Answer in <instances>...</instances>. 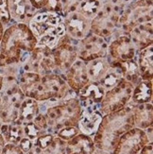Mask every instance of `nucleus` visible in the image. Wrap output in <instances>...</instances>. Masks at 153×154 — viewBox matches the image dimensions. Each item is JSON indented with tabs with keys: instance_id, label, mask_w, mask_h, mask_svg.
Wrapping results in <instances>:
<instances>
[{
	"instance_id": "1",
	"label": "nucleus",
	"mask_w": 153,
	"mask_h": 154,
	"mask_svg": "<svg viewBox=\"0 0 153 154\" xmlns=\"http://www.w3.org/2000/svg\"><path fill=\"white\" fill-rule=\"evenodd\" d=\"M36 46L29 25L13 23L5 29L0 42V64H22Z\"/></svg>"
},
{
	"instance_id": "2",
	"label": "nucleus",
	"mask_w": 153,
	"mask_h": 154,
	"mask_svg": "<svg viewBox=\"0 0 153 154\" xmlns=\"http://www.w3.org/2000/svg\"><path fill=\"white\" fill-rule=\"evenodd\" d=\"M133 106L134 103L130 101L124 108L103 116L96 132L92 137L96 149L112 152L119 138L134 128Z\"/></svg>"
},
{
	"instance_id": "3",
	"label": "nucleus",
	"mask_w": 153,
	"mask_h": 154,
	"mask_svg": "<svg viewBox=\"0 0 153 154\" xmlns=\"http://www.w3.org/2000/svg\"><path fill=\"white\" fill-rule=\"evenodd\" d=\"M47 108L43 112L48 125V132L55 133L64 127H77L83 108L75 92L58 101H46Z\"/></svg>"
},
{
	"instance_id": "4",
	"label": "nucleus",
	"mask_w": 153,
	"mask_h": 154,
	"mask_svg": "<svg viewBox=\"0 0 153 154\" xmlns=\"http://www.w3.org/2000/svg\"><path fill=\"white\" fill-rule=\"evenodd\" d=\"M28 25L36 39L37 46L53 49L66 34L63 16L58 13L45 11L37 12Z\"/></svg>"
},
{
	"instance_id": "5",
	"label": "nucleus",
	"mask_w": 153,
	"mask_h": 154,
	"mask_svg": "<svg viewBox=\"0 0 153 154\" xmlns=\"http://www.w3.org/2000/svg\"><path fill=\"white\" fill-rule=\"evenodd\" d=\"M71 92L72 90L61 75L51 73L42 76L41 79L26 94V97L35 99L39 103L58 101L67 97Z\"/></svg>"
},
{
	"instance_id": "6",
	"label": "nucleus",
	"mask_w": 153,
	"mask_h": 154,
	"mask_svg": "<svg viewBox=\"0 0 153 154\" xmlns=\"http://www.w3.org/2000/svg\"><path fill=\"white\" fill-rule=\"evenodd\" d=\"M147 22H152V0H137L125 8L118 26H121L124 34L129 35L135 26Z\"/></svg>"
},
{
	"instance_id": "7",
	"label": "nucleus",
	"mask_w": 153,
	"mask_h": 154,
	"mask_svg": "<svg viewBox=\"0 0 153 154\" xmlns=\"http://www.w3.org/2000/svg\"><path fill=\"white\" fill-rule=\"evenodd\" d=\"M124 10L118 9L105 0L101 10L92 20L90 32L101 38L111 37L115 32Z\"/></svg>"
},
{
	"instance_id": "8",
	"label": "nucleus",
	"mask_w": 153,
	"mask_h": 154,
	"mask_svg": "<svg viewBox=\"0 0 153 154\" xmlns=\"http://www.w3.org/2000/svg\"><path fill=\"white\" fill-rule=\"evenodd\" d=\"M133 87L131 83L122 79L117 85L105 92L98 105V111L102 116H105L124 108L130 101Z\"/></svg>"
},
{
	"instance_id": "9",
	"label": "nucleus",
	"mask_w": 153,
	"mask_h": 154,
	"mask_svg": "<svg viewBox=\"0 0 153 154\" xmlns=\"http://www.w3.org/2000/svg\"><path fill=\"white\" fill-rule=\"evenodd\" d=\"M22 70L24 72H34L41 76L54 73L56 65L52 49L36 46L22 63Z\"/></svg>"
},
{
	"instance_id": "10",
	"label": "nucleus",
	"mask_w": 153,
	"mask_h": 154,
	"mask_svg": "<svg viewBox=\"0 0 153 154\" xmlns=\"http://www.w3.org/2000/svg\"><path fill=\"white\" fill-rule=\"evenodd\" d=\"M78 59L87 63L98 58H105L108 55V44L104 38L89 33L85 38L78 41Z\"/></svg>"
},
{
	"instance_id": "11",
	"label": "nucleus",
	"mask_w": 153,
	"mask_h": 154,
	"mask_svg": "<svg viewBox=\"0 0 153 154\" xmlns=\"http://www.w3.org/2000/svg\"><path fill=\"white\" fill-rule=\"evenodd\" d=\"M148 143L151 142L144 130L132 128L119 138L112 154H138Z\"/></svg>"
},
{
	"instance_id": "12",
	"label": "nucleus",
	"mask_w": 153,
	"mask_h": 154,
	"mask_svg": "<svg viewBox=\"0 0 153 154\" xmlns=\"http://www.w3.org/2000/svg\"><path fill=\"white\" fill-rule=\"evenodd\" d=\"M52 51L56 70L58 69L63 74L78 60L77 46L74 45V40L66 34L60 40Z\"/></svg>"
},
{
	"instance_id": "13",
	"label": "nucleus",
	"mask_w": 153,
	"mask_h": 154,
	"mask_svg": "<svg viewBox=\"0 0 153 154\" xmlns=\"http://www.w3.org/2000/svg\"><path fill=\"white\" fill-rule=\"evenodd\" d=\"M66 35L74 41H79L90 33L92 20L78 11H72L63 16Z\"/></svg>"
},
{
	"instance_id": "14",
	"label": "nucleus",
	"mask_w": 153,
	"mask_h": 154,
	"mask_svg": "<svg viewBox=\"0 0 153 154\" xmlns=\"http://www.w3.org/2000/svg\"><path fill=\"white\" fill-rule=\"evenodd\" d=\"M136 48L128 34H120L108 45V54L112 61L123 63L135 58Z\"/></svg>"
},
{
	"instance_id": "15",
	"label": "nucleus",
	"mask_w": 153,
	"mask_h": 154,
	"mask_svg": "<svg viewBox=\"0 0 153 154\" xmlns=\"http://www.w3.org/2000/svg\"><path fill=\"white\" fill-rule=\"evenodd\" d=\"M61 76L67 83L69 88L77 94V96L78 93L90 82L86 69V63L78 59Z\"/></svg>"
},
{
	"instance_id": "16",
	"label": "nucleus",
	"mask_w": 153,
	"mask_h": 154,
	"mask_svg": "<svg viewBox=\"0 0 153 154\" xmlns=\"http://www.w3.org/2000/svg\"><path fill=\"white\" fill-rule=\"evenodd\" d=\"M98 105L83 108L81 116L78 122V129L81 133L93 137L101 123L103 116L98 111Z\"/></svg>"
},
{
	"instance_id": "17",
	"label": "nucleus",
	"mask_w": 153,
	"mask_h": 154,
	"mask_svg": "<svg viewBox=\"0 0 153 154\" xmlns=\"http://www.w3.org/2000/svg\"><path fill=\"white\" fill-rule=\"evenodd\" d=\"M8 7L13 23L29 24L30 19L37 13V10L29 0H8Z\"/></svg>"
},
{
	"instance_id": "18",
	"label": "nucleus",
	"mask_w": 153,
	"mask_h": 154,
	"mask_svg": "<svg viewBox=\"0 0 153 154\" xmlns=\"http://www.w3.org/2000/svg\"><path fill=\"white\" fill-rule=\"evenodd\" d=\"M105 90L98 82H89L78 93V98L82 108L99 105L104 97Z\"/></svg>"
},
{
	"instance_id": "19",
	"label": "nucleus",
	"mask_w": 153,
	"mask_h": 154,
	"mask_svg": "<svg viewBox=\"0 0 153 154\" xmlns=\"http://www.w3.org/2000/svg\"><path fill=\"white\" fill-rule=\"evenodd\" d=\"M95 150L93 138L81 132L66 142V154H94Z\"/></svg>"
},
{
	"instance_id": "20",
	"label": "nucleus",
	"mask_w": 153,
	"mask_h": 154,
	"mask_svg": "<svg viewBox=\"0 0 153 154\" xmlns=\"http://www.w3.org/2000/svg\"><path fill=\"white\" fill-rule=\"evenodd\" d=\"M134 128L147 130L153 127V104L152 102L135 104L132 110Z\"/></svg>"
},
{
	"instance_id": "21",
	"label": "nucleus",
	"mask_w": 153,
	"mask_h": 154,
	"mask_svg": "<svg viewBox=\"0 0 153 154\" xmlns=\"http://www.w3.org/2000/svg\"><path fill=\"white\" fill-rule=\"evenodd\" d=\"M129 36L136 49L142 50L152 45V22L141 24L132 29Z\"/></svg>"
},
{
	"instance_id": "22",
	"label": "nucleus",
	"mask_w": 153,
	"mask_h": 154,
	"mask_svg": "<svg viewBox=\"0 0 153 154\" xmlns=\"http://www.w3.org/2000/svg\"><path fill=\"white\" fill-rule=\"evenodd\" d=\"M23 127L25 137L31 140L33 143L40 136L48 132V125L43 112H40L32 121L24 124Z\"/></svg>"
},
{
	"instance_id": "23",
	"label": "nucleus",
	"mask_w": 153,
	"mask_h": 154,
	"mask_svg": "<svg viewBox=\"0 0 153 154\" xmlns=\"http://www.w3.org/2000/svg\"><path fill=\"white\" fill-rule=\"evenodd\" d=\"M138 68L141 79L153 80V46L152 45L140 50L138 57Z\"/></svg>"
},
{
	"instance_id": "24",
	"label": "nucleus",
	"mask_w": 153,
	"mask_h": 154,
	"mask_svg": "<svg viewBox=\"0 0 153 154\" xmlns=\"http://www.w3.org/2000/svg\"><path fill=\"white\" fill-rule=\"evenodd\" d=\"M40 112H41L40 103L33 98L25 97L21 105H20L18 119L16 121L24 125L32 121Z\"/></svg>"
},
{
	"instance_id": "25",
	"label": "nucleus",
	"mask_w": 153,
	"mask_h": 154,
	"mask_svg": "<svg viewBox=\"0 0 153 154\" xmlns=\"http://www.w3.org/2000/svg\"><path fill=\"white\" fill-rule=\"evenodd\" d=\"M85 63L89 80L95 82H98L105 76L111 65L110 61H108V59L106 57L93 60V61L87 62Z\"/></svg>"
},
{
	"instance_id": "26",
	"label": "nucleus",
	"mask_w": 153,
	"mask_h": 154,
	"mask_svg": "<svg viewBox=\"0 0 153 154\" xmlns=\"http://www.w3.org/2000/svg\"><path fill=\"white\" fill-rule=\"evenodd\" d=\"M152 80L141 79L133 87L130 101L135 104H143L152 102L153 85Z\"/></svg>"
},
{
	"instance_id": "27",
	"label": "nucleus",
	"mask_w": 153,
	"mask_h": 154,
	"mask_svg": "<svg viewBox=\"0 0 153 154\" xmlns=\"http://www.w3.org/2000/svg\"><path fill=\"white\" fill-rule=\"evenodd\" d=\"M0 133L2 134L6 144L18 145L25 136L23 124L17 121L2 124L0 128Z\"/></svg>"
},
{
	"instance_id": "28",
	"label": "nucleus",
	"mask_w": 153,
	"mask_h": 154,
	"mask_svg": "<svg viewBox=\"0 0 153 154\" xmlns=\"http://www.w3.org/2000/svg\"><path fill=\"white\" fill-rule=\"evenodd\" d=\"M110 63L111 65L109 70L105 74V76L98 82V83L102 86L105 92L117 85V83H119V82L123 79L122 70L120 67V64H119V62L112 61Z\"/></svg>"
},
{
	"instance_id": "29",
	"label": "nucleus",
	"mask_w": 153,
	"mask_h": 154,
	"mask_svg": "<svg viewBox=\"0 0 153 154\" xmlns=\"http://www.w3.org/2000/svg\"><path fill=\"white\" fill-rule=\"evenodd\" d=\"M120 67L122 70L123 79L127 80L128 82L131 83L132 85H136L141 80L140 72H139L138 64L136 62H134V59L131 61L119 63Z\"/></svg>"
},
{
	"instance_id": "30",
	"label": "nucleus",
	"mask_w": 153,
	"mask_h": 154,
	"mask_svg": "<svg viewBox=\"0 0 153 154\" xmlns=\"http://www.w3.org/2000/svg\"><path fill=\"white\" fill-rule=\"evenodd\" d=\"M103 3V0H82L77 11L81 12L88 19L93 20L101 10Z\"/></svg>"
},
{
	"instance_id": "31",
	"label": "nucleus",
	"mask_w": 153,
	"mask_h": 154,
	"mask_svg": "<svg viewBox=\"0 0 153 154\" xmlns=\"http://www.w3.org/2000/svg\"><path fill=\"white\" fill-rule=\"evenodd\" d=\"M20 105L2 102L0 109V121L4 123H12L18 119Z\"/></svg>"
},
{
	"instance_id": "32",
	"label": "nucleus",
	"mask_w": 153,
	"mask_h": 154,
	"mask_svg": "<svg viewBox=\"0 0 153 154\" xmlns=\"http://www.w3.org/2000/svg\"><path fill=\"white\" fill-rule=\"evenodd\" d=\"M44 154H66V142L54 134L50 144L44 149Z\"/></svg>"
},
{
	"instance_id": "33",
	"label": "nucleus",
	"mask_w": 153,
	"mask_h": 154,
	"mask_svg": "<svg viewBox=\"0 0 153 154\" xmlns=\"http://www.w3.org/2000/svg\"><path fill=\"white\" fill-rule=\"evenodd\" d=\"M78 133H79V131L78 129V127L71 126V127H64V128L59 130L55 133V135H57L59 138H61L62 140H63V141L67 142L74 136L78 134Z\"/></svg>"
},
{
	"instance_id": "34",
	"label": "nucleus",
	"mask_w": 153,
	"mask_h": 154,
	"mask_svg": "<svg viewBox=\"0 0 153 154\" xmlns=\"http://www.w3.org/2000/svg\"><path fill=\"white\" fill-rule=\"evenodd\" d=\"M0 21L4 26H8L11 22L8 7V0H0Z\"/></svg>"
},
{
	"instance_id": "35",
	"label": "nucleus",
	"mask_w": 153,
	"mask_h": 154,
	"mask_svg": "<svg viewBox=\"0 0 153 154\" xmlns=\"http://www.w3.org/2000/svg\"><path fill=\"white\" fill-rule=\"evenodd\" d=\"M82 0H61L63 16L72 11H77Z\"/></svg>"
},
{
	"instance_id": "36",
	"label": "nucleus",
	"mask_w": 153,
	"mask_h": 154,
	"mask_svg": "<svg viewBox=\"0 0 153 154\" xmlns=\"http://www.w3.org/2000/svg\"><path fill=\"white\" fill-rule=\"evenodd\" d=\"M44 11H50V12H54L58 13V14H63V7L61 0H47L46 5L44 7Z\"/></svg>"
},
{
	"instance_id": "37",
	"label": "nucleus",
	"mask_w": 153,
	"mask_h": 154,
	"mask_svg": "<svg viewBox=\"0 0 153 154\" xmlns=\"http://www.w3.org/2000/svg\"><path fill=\"white\" fill-rule=\"evenodd\" d=\"M53 136H54V134H52V133H50V132H46V133H44V134H43L42 136H40L34 142V144L37 145L38 146H40V148L44 150L52 141Z\"/></svg>"
},
{
	"instance_id": "38",
	"label": "nucleus",
	"mask_w": 153,
	"mask_h": 154,
	"mask_svg": "<svg viewBox=\"0 0 153 154\" xmlns=\"http://www.w3.org/2000/svg\"><path fill=\"white\" fill-rule=\"evenodd\" d=\"M0 154H25L18 145L6 144Z\"/></svg>"
},
{
	"instance_id": "39",
	"label": "nucleus",
	"mask_w": 153,
	"mask_h": 154,
	"mask_svg": "<svg viewBox=\"0 0 153 154\" xmlns=\"http://www.w3.org/2000/svg\"><path fill=\"white\" fill-rule=\"evenodd\" d=\"M19 146V148L22 149V151L24 153L26 152H28L31 148H32V146H33V142L31 141V140H29V138H26V137H23L21 141L19 142L18 144Z\"/></svg>"
},
{
	"instance_id": "40",
	"label": "nucleus",
	"mask_w": 153,
	"mask_h": 154,
	"mask_svg": "<svg viewBox=\"0 0 153 154\" xmlns=\"http://www.w3.org/2000/svg\"><path fill=\"white\" fill-rule=\"evenodd\" d=\"M106 1L118 9L125 10V8L130 4V2H131V0H106Z\"/></svg>"
},
{
	"instance_id": "41",
	"label": "nucleus",
	"mask_w": 153,
	"mask_h": 154,
	"mask_svg": "<svg viewBox=\"0 0 153 154\" xmlns=\"http://www.w3.org/2000/svg\"><path fill=\"white\" fill-rule=\"evenodd\" d=\"M29 1L37 11H40L41 9H44L47 0H29Z\"/></svg>"
},
{
	"instance_id": "42",
	"label": "nucleus",
	"mask_w": 153,
	"mask_h": 154,
	"mask_svg": "<svg viewBox=\"0 0 153 154\" xmlns=\"http://www.w3.org/2000/svg\"><path fill=\"white\" fill-rule=\"evenodd\" d=\"M25 154H44V150L40 148V146H38L37 145L33 143L32 148L28 152H26Z\"/></svg>"
},
{
	"instance_id": "43",
	"label": "nucleus",
	"mask_w": 153,
	"mask_h": 154,
	"mask_svg": "<svg viewBox=\"0 0 153 154\" xmlns=\"http://www.w3.org/2000/svg\"><path fill=\"white\" fill-rule=\"evenodd\" d=\"M139 154H153V144L148 143L139 152Z\"/></svg>"
},
{
	"instance_id": "44",
	"label": "nucleus",
	"mask_w": 153,
	"mask_h": 154,
	"mask_svg": "<svg viewBox=\"0 0 153 154\" xmlns=\"http://www.w3.org/2000/svg\"><path fill=\"white\" fill-rule=\"evenodd\" d=\"M5 145H6V142H5V140H4V138H3L2 134H1V133H0V153H1L2 149H4Z\"/></svg>"
},
{
	"instance_id": "45",
	"label": "nucleus",
	"mask_w": 153,
	"mask_h": 154,
	"mask_svg": "<svg viewBox=\"0 0 153 154\" xmlns=\"http://www.w3.org/2000/svg\"><path fill=\"white\" fill-rule=\"evenodd\" d=\"M4 31H5V26L2 24V22L0 21V42H1L3 34H4Z\"/></svg>"
},
{
	"instance_id": "46",
	"label": "nucleus",
	"mask_w": 153,
	"mask_h": 154,
	"mask_svg": "<svg viewBox=\"0 0 153 154\" xmlns=\"http://www.w3.org/2000/svg\"><path fill=\"white\" fill-rule=\"evenodd\" d=\"M94 154H112V152L110 151H105V150H101V149H96L95 150Z\"/></svg>"
},
{
	"instance_id": "47",
	"label": "nucleus",
	"mask_w": 153,
	"mask_h": 154,
	"mask_svg": "<svg viewBox=\"0 0 153 154\" xmlns=\"http://www.w3.org/2000/svg\"><path fill=\"white\" fill-rule=\"evenodd\" d=\"M3 85H4V78H3L2 75H0V91L2 90Z\"/></svg>"
},
{
	"instance_id": "48",
	"label": "nucleus",
	"mask_w": 153,
	"mask_h": 154,
	"mask_svg": "<svg viewBox=\"0 0 153 154\" xmlns=\"http://www.w3.org/2000/svg\"><path fill=\"white\" fill-rule=\"evenodd\" d=\"M1 106H2V97L1 94H0V109H1Z\"/></svg>"
},
{
	"instance_id": "49",
	"label": "nucleus",
	"mask_w": 153,
	"mask_h": 154,
	"mask_svg": "<svg viewBox=\"0 0 153 154\" xmlns=\"http://www.w3.org/2000/svg\"><path fill=\"white\" fill-rule=\"evenodd\" d=\"M1 125H2V122H1V121H0V128H1Z\"/></svg>"
}]
</instances>
